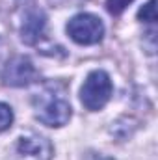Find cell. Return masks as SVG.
Returning a JSON list of instances; mask_svg holds the SVG:
<instances>
[{"mask_svg": "<svg viewBox=\"0 0 158 160\" xmlns=\"http://www.w3.org/2000/svg\"><path fill=\"white\" fill-rule=\"evenodd\" d=\"M36 118L47 127H63L71 119V102L60 84H45L32 97Z\"/></svg>", "mask_w": 158, "mask_h": 160, "instance_id": "1", "label": "cell"}, {"mask_svg": "<svg viewBox=\"0 0 158 160\" xmlns=\"http://www.w3.org/2000/svg\"><path fill=\"white\" fill-rule=\"evenodd\" d=\"M112 91H114V86L108 73L91 71L80 88V101L87 110L97 112L106 106V102L112 97Z\"/></svg>", "mask_w": 158, "mask_h": 160, "instance_id": "2", "label": "cell"}, {"mask_svg": "<svg viewBox=\"0 0 158 160\" xmlns=\"http://www.w3.org/2000/svg\"><path fill=\"white\" fill-rule=\"evenodd\" d=\"M52 143L39 134H22L11 145L7 160H50L52 158Z\"/></svg>", "mask_w": 158, "mask_h": 160, "instance_id": "3", "label": "cell"}, {"mask_svg": "<svg viewBox=\"0 0 158 160\" xmlns=\"http://www.w3.org/2000/svg\"><path fill=\"white\" fill-rule=\"evenodd\" d=\"M67 34L78 45H97L102 41L104 24L91 13H78L67 22Z\"/></svg>", "mask_w": 158, "mask_h": 160, "instance_id": "4", "label": "cell"}, {"mask_svg": "<svg viewBox=\"0 0 158 160\" xmlns=\"http://www.w3.org/2000/svg\"><path fill=\"white\" fill-rule=\"evenodd\" d=\"M39 78V73L30 58L15 56L2 69V84L9 88H24Z\"/></svg>", "mask_w": 158, "mask_h": 160, "instance_id": "5", "label": "cell"}, {"mask_svg": "<svg viewBox=\"0 0 158 160\" xmlns=\"http://www.w3.org/2000/svg\"><path fill=\"white\" fill-rule=\"evenodd\" d=\"M45 28H47V15L41 9H30L24 15L21 26V39L26 45H36L43 38Z\"/></svg>", "mask_w": 158, "mask_h": 160, "instance_id": "6", "label": "cell"}, {"mask_svg": "<svg viewBox=\"0 0 158 160\" xmlns=\"http://www.w3.org/2000/svg\"><path fill=\"white\" fill-rule=\"evenodd\" d=\"M11 123H13V110L7 104L0 102V132L7 130L11 127Z\"/></svg>", "mask_w": 158, "mask_h": 160, "instance_id": "7", "label": "cell"}, {"mask_svg": "<svg viewBox=\"0 0 158 160\" xmlns=\"http://www.w3.org/2000/svg\"><path fill=\"white\" fill-rule=\"evenodd\" d=\"M138 19L145 21V22H155L156 21V9H155V0H149L140 11H138Z\"/></svg>", "mask_w": 158, "mask_h": 160, "instance_id": "8", "label": "cell"}, {"mask_svg": "<svg viewBox=\"0 0 158 160\" xmlns=\"http://www.w3.org/2000/svg\"><path fill=\"white\" fill-rule=\"evenodd\" d=\"M7 50H9L7 30H6V24L0 21V65H2V62H4V58H6V54H7Z\"/></svg>", "mask_w": 158, "mask_h": 160, "instance_id": "9", "label": "cell"}, {"mask_svg": "<svg viewBox=\"0 0 158 160\" xmlns=\"http://www.w3.org/2000/svg\"><path fill=\"white\" fill-rule=\"evenodd\" d=\"M132 0H106V9L112 13V15H119Z\"/></svg>", "mask_w": 158, "mask_h": 160, "instance_id": "10", "label": "cell"}, {"mask_svg": "<svg viewBox=\"0 0 158 160\" xmlns=\"http://www.w3.org/2000/svg\"><path fill=\"white\" fill-rule=\"evenodd\" d=\"M82 0H54V4L58 6H73V4H80Z\"/></svg>", "mask_w": 158, "mask_h": 160, "instance_id": "11", "label": "cell"}]
</instances>
